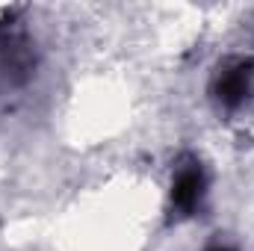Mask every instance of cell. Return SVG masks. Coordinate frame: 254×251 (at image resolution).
Wrapping results in <instances>:
<instances>
[{
  "label": "cell",
  "mask_w": 254,
  "mask_h": 251,
  "mask_svg": "<svg viewBox=\"0 0 254 251\" xmlns=\"http://www.w3.org/2000/svg\"><path fill=\"white\" fill-rule=\"evenodd\" d=\"M33 45L21 27L12 21L0 24V89L12 92L33 77Z\"/></svg>",
  "instance_id": "obj_1"
},
{
  "label": "cell",
  "mask_w": 254,
  "mask_h": 251,
  "mask_svg": "<svg viewBox=\"0 0 254 251\" xmlns=\"http://www.w3.org/2000/svg\"><path fill=\"white\" fill-rule=\"evenodd\" d=\"M201 195H204V172H201L198 160L181 163L178 172H175V184H172V204L184 216H190L201 204Z\"/></svg>",
  "instance_id": "obj_3"
},
{
  "label": "cell",
  "mask_w": 254,
  "mask_h": 251,
  "mask_svg": "<svg viewBox=\"0 0 254 251\" xmlns=\"http://www.w3.org/2000/svg\"><path fill=\"white\" fill-rule=\"evenodd\" d=\"M210 251H231V249H210Z\"/></svg>",
  "instance_id": "obj_4"
},
{
  "label": "cell",
  "mask_w": 254,
  "mask_h": 251,
  "mask_svg": "<svg viewBox=\"0 0 254 251\" xmlns=\"http://www.w3.org/2000/svg\"><path fill=\"white\" fill-rule=\"evenodd\" d=\"M254 92V60L249 57H231L216 68L213 74V95L222 107L237 110L243 107Z\"/></svg>",
  "instance_id": "obj_2"
}]
</instances>
